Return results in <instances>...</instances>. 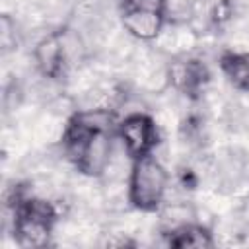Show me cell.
Returning <instances> with one entry per match:
<instances>
[{"label":"cell","mask_w":249,"mask_h":249,"mask_svg":"<svg viewBox=\"0 0 249 249\" xmlns=\"http://www.w3.org/2000/svg\"><path fill=\"white\" fill-rule=\"evenodd\" d=\"M119 6H134V8H146L167 14V0H119Z\"/></svg>","instance_id":"obj_9"},{"label":"cell","mask_w":249,"mask_h":249,"mask_svg":"<svg viewBox=\"0 0 249 249\" xmlns=\"http://www.w3.org/2000/svg\"><path fill=\"white\" fill-rule=\"evenodd\" d=\"M8 204L12 208V231L16 241L21 247H45L58 218L53 202L16 191Z\"/></svg>","instance_id":"obj_1"},{"label":"cell","mask_w":249,"mask_h":249,"mask_svg":"<svg viewBox=\"0 0 249 249\" xmlns=\"http://www.w3.org/2000/svg\"><path fill=\"white\" fill-rule=\"evenodd\" d=\"M167 243L171 247H196V249H208L214 247L212 233L208 228L195 224V222H185L175 228H169L167 231Z\"/></svg>","instance_id":"obj_7"},{"label":"cell","mask_w":249,"mask_h":249,"mask_svg":"<svg viewBox=\"0 0 249 249\" xmlns=\"http://www.w3.org/2000/svg\"><path fill=\"white\" fill-rule=\"evenodd\" d=\"M167 80L169 84L189 95V97H196L208 84L210 80V72L206 68L204 62H200L198 58H185V60H175L167 66Z\"/></svg>","instance_id":"obj_6"},{"label":"cell","mask_w":249,"mask_h":249,"mask_svg":"<svg viewBox=\"0 0 249 249\" xmlns=\"http://www.w3.org/2000/svg\"><path fill=\"white\" fill-rule=\"evenodd\" d=\"M117 136L130 160L154 154V148L158 146V126L150 115L140 111L128 113L117 124Z\"/></svg>","instance_id":"obj_3"},{"label":"cell","mask_w":249,"mask_h":249,"mask_svg":"<svg viewBox=\"0 0 249 249\" xmlns=\"http://www.w3.org/2000/svg\"><path fill=\"white\" fill-rule=\"evenodd\" d=\"M167 187H169V173L154 154L130 161L126 195H128V202L136 210L156 212L165 200Z\"/></svg>","instance_id":"obj_2"},{"label":"cell","mask_w":249,"mask_h":249,"mask_svg":"<svg viewBox=\"0 0 249 249\" xmlns=\"http://www.w3.org/2000/svg\"><path fill=\"white\" fill-rule=\"evenodd\" d=\"M119 12H121L123 29L138 41L158 39L165 27V21H167L165 12L134 8V6H119Z\"/></svg>","instance_id":"obj_5"},{"label":"cell","mask_w":249,"mask_h":249,"mask_svg":"<svg viewBox=\"0 0 249 249\" xmlns=\"http://www.w3.org/2000/svg\"><path fill=\"white\" fill-rule=\"evenodd\" d=\"M33 60L37 72L47 80H58L64 74L68 53L64 45V35L60 31H53L37 41L33 49Z\"/></svg>","instance_id":"obj_4"},{"label":"cell","mask_w":249,"mask_h":249,"mask_svg":"<svg viewBox=\"0 0 249 249\" xmlns=\"http://www.w3.org/2000/svg\"><path fill=\"white\" fill-rule=\"evenodd\" d=\"M231 16H233V6H231V2H230V0H218V4H216L214 10H212V19H214V23L222 25V23H226Z\"/></svg>","instance_id":"obj_10"},{"label":"cell","mask_w":249,"mask_h":249,"mask_svg":"<svg viewBox=\"0 0 249 249\" xmlns=\"http://www.w3.org/2000/svg\"><path fill=\"white\" fill-rule=\"evenodd\" d=\"M220 70L228 78V82L243 91L249 93V53L247 51H224L220 54Z\"/></svg>","instance_id":"obj_8"}]
</instances>
